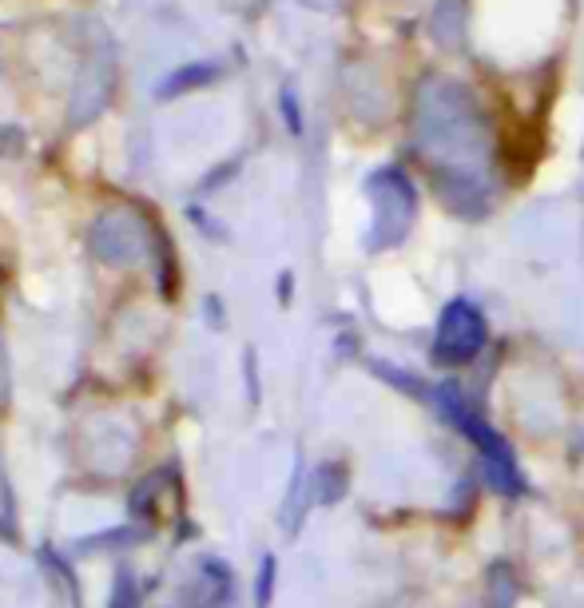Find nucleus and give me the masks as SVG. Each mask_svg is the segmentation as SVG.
<instances>
[{"mask_svg":"<svg viewBox=\"0 0 584 608\" xmlns=\"http://www.w3.org/2000/svg\"><path fill=\"white\" fill-rule=\"evenodd\" d=\"M40 561H44V569L52 573V581H60V585H64V593L72 597V605H80V581H76V573H72V569H68L52 549H40Z\"/></svg>","mask_w":584,"mask_h":608,"instance_id":"1","label":"nucleus"},{"mask_svg":"<svg viewBox=\"0 0 584 608\" xmlns=\"http://www.w3.org/2000/svg\"><path fill=\"white\" fill-rule=\"evenodd\" d=\"M140 605V589H136V577L132 569H120L116 573V593H112V608H136Z\"/></svg>","mask_w":584,"mask_h":608,"instance_id":"2","label":"nucleus"},{"mask_svg":"<svg viewBox=\"0 0 584 608\" xmlns=\"http://www.w3.org/2000/svg\"><path fill=\"white\" fill-rule=\"evenodd\" d=\"M132 529H108L104 537H88V541H80V549L88 553V549H112V545H128V541H140V537H128Z\"/></svg>","mask_w":584,"mask_h":608,"instance_id":"3","label":"nucleus"},{"mask_svg":"<svg viewBox=\"0 0 584 608\" xmlns=\"http://www.w3.org/2000/svg\"><path fill=\"white\" fill-rule=\"evenodd\" d=\"M0 529H4V537H12V529H16V509H12V489H8V481L0 477Z\"/></svg>","mask_w":584,"mask_h":608,"instance_id":"4","label":"nucleus"},{"mask_svg":"<svg viewBox=\"0 0 584 608\" xmlns=\"http://www.w3.org/2000/svg\"><path fill=\"white\" fill-rule=\"evenodd\" d=\"M12 398V374H8V350H4V338H0V410L8 406Z\"/></svg>","mask_w":584,"mask_h":608,"instance_id":"5","label":"nucleus"},{"mask_svg":"<svg viewBox=\"0 0 584 608\" xmlns=\"http://www.w3.org/2000/svg\"><path fill=\"white\" fill-rule=\"evenodd\" d=\"M271 581H275V561L267 557L263 573H259V608H267V601H271Z\"/></svg>","mask_w":584,"mask_h":608,"instance_id":"6","label":"nucleus"}]
</instances>
